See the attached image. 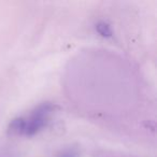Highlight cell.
I'll return each mask as SVG.
<instances>
[{
	"label": "cell",
	"mask_w": 157,
	"mask_h": 157,
	"mask_svg": "<svg viewBox=\"0 0 157 157\" xmlns=\"http://www.w3.org/2000/svg\"><path fill=\"white\" fill-rule=\"evenodd\" d=\"M54 111V105L50 102H44L38 105L28 118H25L24 136L33 137L38 133L48 122L51 113Z\"/></svg>",
	"instance_id": "6da1fadb"
},
{
	"label": "cell",
	"mask_w": 157,
	"mask_h": 157,
	"mask_svg": "<svg viewBox=\"0 0 157 157\" xmlns=\"http://www.w3.org/2000/svg\"><path fill=\"white\" fill-rule=\"evenodd\" d=\"M95 29H96V31L98 33V35L101 36L102 38L109 39V38L113 37V30H112L111 26L105 22L97 23L96 26H95Z\"/></svg>",
	"instance_id": "3957f363"
},
{
	"label": "cell",
	"mask_w": 157,
	"mask_h": 157,
	"mask_svg": "<svg viewBox=\"0 0 157 157\" xmlns=\"http://www.w3.org/2000/svg\"><path fill=\"white\" fill-rule=\"evenodd\" d=\"M58 157H78V153L75 148H67V150L63 151Z\"/></svg>",
	"instance_id": "277c9868"
},
{
	"label": "cell",
	"mask_w": 157,
	"mask_h": 157,
	"mask_svg": "<svg viewBox=\"0 0 157 157\" xmlns=\"http://www.w3.org/2000/svg\"><path fill=\"white\" fill-rule=\"evenodd\" d=\"M25 131V118L16 117L12 120L8 127V132L10 135H24Z\"/></svg>",
	"instance_id": "7a4b0ae2"
}]
</instances>
